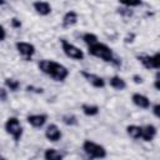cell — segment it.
I'll return each instance as SVG.
<instances>
[{"mask_svg": "<svg viewBox=\"0 0 160 160\" xmlns=\"http://www.w3.org/2000/svg\"><path fill=\"white\" fill-rule=\"evenodd\" d=\"M38 68L42 74L50 76L52 80L59 81V82L65 81L68 79L69 74H70L65 65H62L60 62H56L54 60H49V59L40 60L38 62Z\"/></svg>", "mask_w": 160, "mask_h": 160, "instance_id": "1", "label": "cell"}, {"mask_svg": "<svg viewBox=\"0 0 160 160\" xmlns=\"http://www.w3.org/2000/svg\"><path fill=\"white\" fill-rule=\"evenodd\" d=\"M88 52H89V55L98 58L105 62H112L115 59V55H114L111 48H109L106 44L99 42V41L88 46Z\"/></svg>", "mask_w": 160, "mask_h": 160, "instance_id": "2", "label": "cell"}, {"mask_svg": "<svg viewBox=\"0 0 160 160\" xmlns=\"http://www.w3.org/2000/svg\"><path fill=\"white\" fill-rule=\"evenodd\" d=\"M81 149L88 155V158H90V159H104L108 156V151L101 144L95 142V141L89 140V139L82 141Z\"/></svg>", "mask_w": 160, "mask_h": 160, "instance_id": "3", "label": "cell"}, {"mask_svg": "<svg viewBox=\"0 0 160 160\" xmlns=\"http://www.w3.org/2000/svg\"><path fill=\"white\" fill-rule=\"evenodd\" d=\"M4 129H5V132L14 139L15 142H19L21 140L22 134H24V128L16 116L8 118L4 124Z\"/></svg>", "mask_w": 160, "mask_h": 160, "instance_id": "4", "label": "cell"}, {"mask_svg": "<svg viewBox=\"0 0 160 160\" xmlns=\"http://www.w3.org/2000/svg\"><path fill=\"white\" fill-rule=\"evenodd\" d=\"M60 45H61L62 52L68 58H70L72 60H76V61H80V60L84 59V56H85L84 55V51L80 48H78L76 45H74L72 42L68 41L66 39H60Z\"/></svg>", "mask_w": 160, "mask_h": 160, "instance_id": "5", "label": "cell"}, {"mask_svg": "<svg viewBox=\"0 0 160 160\" xmlns=\"http://www.w3.org/2000/svg\"><path fill=\"white\" fill-rule=\"evenodd\" d=\"M138 61L148 70L154 69V70H159L160 69V54L159 51H156L154 55H148V54H140L136 56Z\"/></svg>", "mask_w": 160, "mask_h": 160, "instance_id": "6", "label": "cell"}, {"mask_svg": "<svg viewBox=\"0 0 160 160\" xmlns=\"http://www.w3.org/2000/svg\"><path fill=\"white\" fill-rule=\"evenodd\" d=\"M15 48H16V51L19 52V55L25 60H31V58L36 52L35 45L31 42H28V41H18L15 44Z\"/></svg>", "mask_w": 160, "mask_h": 160, "instance_id": "7", "label": "cell"}, {"mask_svg": "<svg viewBox=\"0 0 160 160\" xmlns=\"http://www.w3.org/2000/svg\"><path fill=\"white\" fill-rule=\"evenodd\" d=\"M80 75L84 78V80H86L92 88L95 89H104L106 82L104 80V78H101L100 75L98 74H94V72H90L88 70H81L80 71Z\"/></svg>", "mask_w": 160, "mask_h": 160, "instance_id": "8", "label": "cell"}, {"mask_svg": "<svg viewBox=\"0 0 160 160\" xmlns=\"http://www.w3.org/2000/svg\"><path fill=\"white\" fill-rule=\"evenodd\" d=\"M45 138L50 141V142H58L61 138H62V132L60 130V128L56 124H50L46 126L45 129Z\"/></svg>", "mask_w": 160, "mask_h": 160, "instance_id": "9", "label": "cell"}, {"mask_svg": "<svg viewBox=\"0 0 160 160\" xmlns=\"http://www.w3.org/2000/svg\"><path fill=\"white\" fill-rule=\"evenodd\" d=\"M26 121L30 126H32L35 129H40L46 124L48 115L46 114H30L26 116Z\"/></svg>", "mask_w": 160, "mask_h": 160, "instance_id": "10", "label": "cell"}, {"mask_svg": "<svg viewBox=\"0 0 160 160\" xmlns=\"http://www.w3.org/2000/svg\"><path fill=\"white\" fill-rule=\"evenodd\" d=\"M32 8L35 10V12L40 16H48L51 14L52 11V8L50 5V2L48 1H44V0H38V1H34L32 2Z\"/></svg>", "mask_w": 160, "mask_h": 160, "instance_id": "11", "label": "cell"}, {"mask_svg": "<svg viewBox=\"0 0 160 160\" xmlns=\"http://www.w3.org/2000/svg\"><path fill=\"white\" fill-rule=\"evenodd\" d=\"M131 101H132V104L135 106H138L140 109H144V110H146V109H149L151 106L150 99L146 95L140 94V92H134L131 95Z\"/></svg>", "mask_w": 160, "mask_h": 160, "instance_id": "12", "label": "cell"}, {"mask_svg": "<svg viewBox=\"0 0 160 160\" xmlns=\"http://www.w3.org/2000/svg\"><path fill=\"white\" fill-rule=\"evenodd\" d=\"M78 20H79V14L75 10H69L64 14V16L61 19V25H62V28L69 29V28L76 25Z\"/></svg>", "mask_w": 160, "mask_h": 160, "instance_id": "13", "label": "cell"}, {"mask_svg": "<svg viewBox=\"0 0 160 160\" xmlns=\"http://www.w3.org/2000/svg\"><path fill=\"white\" fill-rule=\"evenodd\" d=\"M158 134V129L152 124H146L145 126H141V140L145 142L152 141Z\"/></svg>", "mask_w": 160, "mask_h": 160, "instance_id": "14", "label": "cell"}, {"mask_svg": "<svg viewBox=\"0 0 160 160\" xmlns=\"http://www.w3.org/2000/svg\"><path fill=\"white\" fill-rule=\"evenodd\" d=\"M109 85H110V88H112L114 90H118V91H122L126 89V81L119 75H112L109 79Z\"/></svg>", "mask_w": 160, "mask_h": 160, "instance_id": "15", "label": "cell"}, {"mask_svg": "<svg viewBox=\"0 0 160 160\" xmlns=\"http://www.w3.org/2000/svg\"><path fill=\"white\" fill-rule=\"evenodd\" d=\"M81 111H82V114H84L85 116L92 118V116H96V115L100 112V108H99L98 105H95V104L84 102V104L81 105Z\"/></svg>", "mask_w": 160, "mask_h": 160, "instance_id": "16", "label": "cell"}, {"mask_svg": "<svg viewBox=\"0 0 160 160\" xmlns=\"http://www.w3.org/2000/svg\"><path fill=\"white\" fill-rule=\"evenodd\" d=\"M44 159L45 160H61L64 159V154L61 151H59L58 149H54V148H49L44 151Z\"/></svg>", "mask_w": 160, "mask_h": 160, "instance_id": "17", "label": "cell"}, {"mask_svg": "<svg viewBox=\"0 0 160 160\" xmlns=\"http://www.w3.org/2000/svg\"><path fill=\"white\" fill-rule=\"evenodd\" d=\"M126 134H128L131 139L139 140V139H141V126L135 125V124L128 125V126H126Z\"/></svg>", "mask_w": 160, "mask_h": 160, "instance_id": "18", "label": "cell"}, {"mask_svg": "<svg viewBox=\"0 0 160 160\" xmlns=\"http://www.w3.org/2000/svg\"><path fill=\"white\" fill-rule=\"evenodd\" d=\"M4 85L8 89V91L10 90L12 92H15V91H18L20 89V81L16 80V79H12V78H6L4 80Z\"/></svg>", "mask_w": 160, "mask_h": 160, "instance_id": "19", "label": "cell"}, {"mask_svg": "<svg viewBox=\"0 0 160 160\" xmlns=\"http://www.w3.org/2000/svg\"><path fill=\"white\" fill-rule=\"evenodd\" d=\"M61 121H62L66 126H76V125L79 124L78 118H76L74 114H65V115H62Z\"/></svg>", "mask_w": 160, "mask_h": 160, "instance_id": "20", "label": "cell"}, {"mask_svg": "<svg viewBox=\"0 0 160 160\" xmlns=\"http://www.w3.org/2000/svg\"><path fill=\"white\" fill-rule=\"evenodd\" d=\"M81 40H82L88 46H90V45H92V44H95V42L99 41V40H98V36H96L94 32H84L82 36H81Z\"/></svg>", "mask_w": 160, "mask_h": 160, "instance_id": "21", "label": "cell"}, {"mask_svg": "<svg viewBox=\"0 0 160 160\" xmlns=\"http://www.w3.org/2000/svg\"><path fill=\"white\" fill-rule=\"evenodd\" d=\"M119 2L126 8H136L141 5L142 0H119Z\"/></svg>", "mask_w": 160, "mask_h": 160, "instance_id": "22", "label": "cell"}, {"mask_svg": "<svg viewBox=\"0 0 160 160\" xmlns=\"http://www.w3.org/2000/svg\"><path fill=\"white\" fill-rule=\"evenodd\" d=\"M26 91L35 92V94H42L44 92V89L42 88H39V86H34V85H28L26 86Z\"/></svg>", "mask_w": 160, "mask_h": 160, "instance_id": "23", "label": "cell"}, {"mask_svg": "<svg viewBox=\"0 0 160 160\" xmlns=\"http://www.w3.org/2000/svg\"><path fill=\"white\" fill-rule=\"evenodd\" d=\"M150 108H151V111H152L154 116H155V118H160V104L156 102V104H154V105L150 106Z\"/></svg>", "mask_w": 160, "mask_h": 160, "instance_id": "24", "label": "cell"}, {"mask_svg": "<svg viewBox=\"0 0 160 160\" xmlns=\"http://www.w3.org/2000/svg\"><path fill=\"white\" fill-rule=\"evenodd\" d=\"M130 9H131V8L124 6V8L119 9V14H121V15H124V16H131V15H132V11H131Z\"/></svg>", "mask_w": 160, "mask_h": 160, "instance_id": "25", "label": "cell"}, {"mask_svg": "<svg viewBox=\"0 0 160 160\" xmlns=\"http://www.w3.org/2000/svg\"><path fill=\"white\" fill-rule=\"evenodd\" d=\"M10 24H11V26L14 28V29H20L21 28V21L18 19V18H12L11 20H10Z\"/></svg>", "mask_w": 160, "mask_h": 160, "instance_id": "26", "label": "cell"}, {"mask_svg": "<svg viewBox=\"0 0 160 160\" xmlns=\"http://www.w3.org/2000/svg\"><path fill=\"white\" fill-rule=\"evenodd\" d=\"M135 38H136V35H135L134 32H129V34L124 38V42H125V44H131V42L135 40Z\"/></svg>", "mask_w": 160, "mask_h": 160, "instance_id": "27", "label": "cell"}, {"mask_svg": "<svg viewBox=\"0 0 160 160\" xmlns=\"http://www.w3.org/2000/svg\"><path fill=\"white\" fill-rule=\"evenodd\" d=\"M6 100H8V89L0 88V101H6Z\"/></svg>", "mask_w": 160, "mask_h": 160, "instance_id": "28", "label": "cell"}, {"mask_svg": "<svg viewBox=\"0 0 160 160\" xmlns=\"http://www.w3.org/2000/svg\"><path fill=\"white\" fill-rule=\"evenodd\" d=\"M154 88L159 91L160 90V72L158 71L156 72V76H155V79H154Z\"/></svg>", "mask_w": 160, "mask_h": 160, "instance_id": "29", "label": "cell"}, {"mask_svg": "<svg viewBox=\"0 0 160 160\" xmlns=\"http://www.w3.org/2000/svg\"><path fill=\"white\" fill-rule=\"evenodd\" d=\"M132 81L135 84H142L144 82V78L141 75H139V74H134L132 75Z\"/></svg>", "mask_w": 160, "mask_h": 160, "instance_id": "30", "label": "cell"}, {"mask_svg": "<svg viewBox=\"0 0 160 160\" xmlns=\"http://www.w3.org/2000/svg\"><path fill=\"white\" fill-rule=\"evenodd\" d=\"M5 39H6V30H5V28L0 24V42L4 41Z\"/></svg>", "mask_w": 160, "mask_h": 160, "instance_id": "31", "label": "cell"}, {"mask_svg": "<svg viewBox=\"0 0 160 160\" xmlns=\"http://www.w3.org/2000/svg\"><path fill=\"white\" fill-rule=\"evenodd\" d=\"M5 4H6V0H0V6H2Z\"/></svg>", "mask_w": 160, "mask_h": 160, "instance_id": "32", "label": "cell"}, {"mask_svg": "<svg viewBox=\"0 0 160 160\" xmlns=\"http://www.w3.org/2000/svg\"><path fill=\"white\" fill-rule=\"evenodd\" d=\"M0 159H5V156H2V155L0 154Z\"/></svg>", "mask_w": 160, "mask_h": 160, "instance_id": "33", "label": "cell"}]
</instances>
